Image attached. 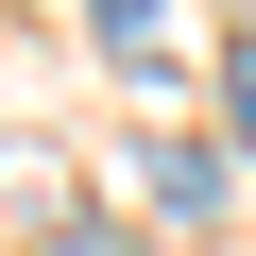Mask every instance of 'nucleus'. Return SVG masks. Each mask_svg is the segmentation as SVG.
<instances>
[{
    "instance_id": "obj_1",
    "label": "nucleus",
    "mask_w": 256,
    "mask_h": 256,
    "mask_svg": "<svg viewBox=\"0 0 256 256\" xmlns=\"http://www.w3.org/2000/svg\"><path fill=\"white\" fill-rule=\"evenodd\" d=\"M154 205H171V222H205V205H222V154H188V137H171V154H154Z\"/></svg>"
},
{
    "instance_id": "obj_2",
    "label": "nucleus",
    "mask_w": 256,
    "mask_h": 256,
    "mask_svg": "<svg viewBox=\"0 0 256 256\" xmlns=\"http://www.w3.org/2000/svg\"><path fill=\"white\" fill-rule=\"evenodd\" d=\"M154 18H171V0H86V34H102L120 68H154Z\"/></svg>"
},
{
    "instance_id": "obj_3",
    "label": "nucleus",
    "mask_w": 256,
    "mask_h": 256,
    "mask_svg": "<svg viewBox=\"0 0 256 256\" xmlns=\"http://www.w3.org/2000/svg\"><path fill=\"white\" fill-rule=\"evenodd\" d=\"M222 120H239V137H256V34H239V68H222Z\"/></svg>"
}]
</instances>
